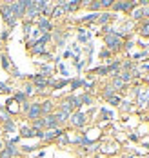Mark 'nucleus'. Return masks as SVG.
I'll return each instance as SVG.
<instances>
[{
    "instance_id": "nucleus-1",
    "label": "nucleus",
    "mask_w": 149,
    "mask_h": 158,
    "mask_svg": "<svg viewBox=\"0 0 149 158\" xmlns=\"http://www.w3.org/2000/svg\"><path fill=\"white\" fill-rule=\"evenodd\" d=\"M106 44H107V48L109 49H118L122 46V36L118 35V33L111 31L106 35Z\"/></svg>"
},
{
    "instance_id": "nucleus-2",
    "label": "nucleus",
    "mask_w": 149,
    "mask_h": 158,
    "mask_svg": "<svg viewBox=\"0 0 149 158\" xmlns=\"http://www.w3.org/2000/svg\"><path fill=\"white\" fill-rule=\"evenodd\" d=\"M0 11H2V16H4V20L13 27L15 26V22H17V18L13 15V9H11V4H7V6H2L0 7Z\"/></svg>"
},
{
    "instance_id": "nucleus-3",
    "label": "nucleus",
    "mask_w": 149,
    "mask_h": 158,
    "mask_svg": "<svg viewBox=\"0 0 149 158\" xmlns=\"http://www.w3.org/2000/svg\"><path fill=\"white\" fill-rule=\"evenodd\" d=\"M17 153H18L17 145L9 142L7 145H4V149L0 151V158H15L17 156Z\"/></svg>"
},
{
    "instance_id": "nucleus-4",
    "label": "nucleus",
    "mask_w": 149,
    "mask_h": 158,
    "mask_svg": "<svg viewBox=\"0 0 149 158\" xmlns=\"http://www.w3.org/2000/svg\"><path fill=\"white\" fill-rule=\"evenodd\" d=\"M136 6H138L136 0H135V2H115V4H113V9H115V11H133Z\"/></svg>"
},
{
    "instance_id": "nucleus-5",
    "label": "nucleus",
    "mask_w": 149,
    "mask_h": 158,
    "mask_svg": "<svg viewBox=\"0 0 149 158\" xmlns=\"http://www.w3.org/2000/svg\"><path fill=\"white\" fill-rule=\"evenodd\" d=\"M26 114H27V118H29V120H38V118H42V109H40V104H36V102H35V104H31V106H29V111H27V113H26Z\"/></svg>"
},
{
    "instance_id": "nucleus-6",
    "label": "nucleus",
    "mask_w": 149,
    "mask_h": 158,
    "mask_svg": "<svg viewBox=\"0 0 149 158\" xmlns=\"http://www.w3.org/2000/svg\"><path fill=\"white\" fill-rule=\"evenodd\" d=\"M69 120H71V124L75 127H82L85 124V114H84L82 111H77V113H71V116H69Z\"/></svg>"
},
{
    "instance_id": "nucleus-7",
    "label": "nucleus",
    "mask_w": 149,
    "mask_h": 158,
    "mask_svg": "<svg viewBox=\"0 0 149 158\" xmlns=\"http://www.w3.org/2000/svg\"><path fill=\"white\" fill-rule=\"evenodd\" d=\"M33 82H35L33 85H35V89H36V91H44V89L49 85V80L46 78L44 75H36V77L33 78Z\"/></svg>"
},
{
    "instance_id": "nucleus-8",
    "label": "nucleus",
    "mask_w": 149,
    "mask_h": 158,
    "mask_svg": "<svg viewBox=\"0 0 149 158\" xmlns=\"http://www.w3.org/2000/svg\"><path fill=\"white\" fill-rule=\"evenodd\" d=\"M44 124H46L48 129H56L58 120H56V116H55V114H46V116H44Z\"/></svg>"
},
{
    "instance_id": "nucleus-9",
    "label": "nucleus",
    "mask_w": 149,
    "mask_h": 158,
    "mask_svg": "<svg viewBox=\"0 0 149 158\" xmlns=\"http://www.w3.org/2000/svg\"><path fill=\"white\" fill-rule=\"evenodd\" d=\"M55 116H56V120H58V124H64L69 120V116H71V113L69 111H64V109H58L55 113Z\"/></svg>"
},
{
    "instance_id": "nucleus-10",
    "label": "nucleus",
    "mask_w": 149,
    "mask_h": 158,
    "mask_svg": "<svg viewBox=\"0 0 149 158\" xmlns=\"http://www.w3.org/2000/svg\"><path fill=\"white\" fill-rule=\"evenodd\" d=\"M62 135V129H48L46 133H44V140H53V138H56V136H60Z\"/></svg>"
},
{
    "instance_id": "nucleus-11",
    "label": "nucleus",
    "mask_w": 149,
    "mask_h": 158,
    "mask_svg": "<svg viewBox=\"0 0 149 158\" xmlns=\"http://www.w3.org/2000/svg\"><path fill=\"white\" fill-rule=\"evenodd\" d=\"M40 109H42V114H44V116H46V114H51V111H53V102H51V100L42 102V104H40Z\"/></svg>"
},
{
    "instance_id": "nucleus-12",
    "label": "nucleus",
    "mask_w": 149,
    "mask_h": 158,
    "mask_svg": "<svg viewBox=\"0 0 149 158\" xmlns=\"http://www.w3.org/2000/svg\"><path fill=\"white\" fill-rule=\"evenodd\" d=\"M38 27H40L42 31L49 33L51 31V22L49 20H46V18H40V20H38Z\"/></svg>"
},
{
    "instance_id": "nucleus-13",
    "label": "nucleus",
    "mask_w": 149,
    "mask_h": 158,
    "mask_svg": "<svg viewBox=\"0 0 149 158\" xmlns=\"http://www.w3.org/2000/svg\"><path fill=\"white\" fill-rule=\"evenodd\" d=\"M33 129H35V131H42V129H46L44 118H38V120H35V122H33Z\"/></svg>"
},
{
    "instance_id": "nucleus-14",
    "label": "nucleus",
    "mask_w": 149,
    "mask_h": 158,
    "mask_svg": "<svg viewBox=\"0 0 149 158\" xmlns=\"http://www.w3.org/2000/svg\"><path fill=\"white\" fill-rule=\"evenodd\" d=\"M124 85H126V84L120 80V77H118V75H115V78H113V89H122Z\"/></svg>"
},
{
    "instance_id": "nucleus-15",
    "label": "nucleus",
    "mask_w": 149,
    "mask_h": 158,
    "mask_svg": "<svg viewBox=\"0 0 149 158\" xmlns=\"http://www.w3.org/2000/svg\"><path fill=\"white\" fill-rule=\"evenodd\" d=\"M44 51H46V48H44V42H40V40H38V42L35 44V48H33V53L40 55V53H44Z\"/></svg>"
},
{
    "instance_id": "nucleus-16",
    "label": "nucleus",
    "mask_w": 149,
    "mask_h": 158,
    "mask_svg": "<svg viewBox=\"0 0 149 158\" xmlns=\"http://www.w3.org/2000/svg\"><path fill=\"white\" fill-rule=\"evenodd\" d=\"M111 13H102V15H98V18H97V20H98L100 24H106V22H109V20H111Z\"/></svg>"
},
{
    "instance_id": "nucleus-17",
    "label": "nucleus",
    "mask_w": 149,
    "mask_h": 158,
    "mask_svg": "<svg viewBox=\"0 0 149 158\" xmlns=\"http://www.w3.org/2000/svg\"><path fill=\"white\" fill-rule=\"evenodd\" d=\"M35 91H36V89H35V85H33V84H27V85L24 87V91H22V93H24L26 96H31V95L35 93Z\"/></svg>"
},
{
    "instance_id": "nucleus-18",
    "label": "nucleus",
    "mask_w": 149,
    "mask_h": 158,
    "mask_svg": "<svg viewBox=\"0 0 149 158\" xmlns=\"http://www.w3.org/2000/svg\"><path fill=\"white\" fill-rule=\"evenodd\" d=\"M4 129H6L7 133H13V131H15V122H13V120H7V122H4Z\"/></svg>"
},
{
    "instance_id": "nucleus-19",
    "label": "nucleus",
    "mask_w": 149,
    "mask_h": 158,
    "mask_svg": "<svg viewBox=\"0 0 149 158\" xmlns=\"http://www.w3.org/2000/svg\"><path fill=\"white\" fill-rule=\"evenodd\" d=\"M87 6H89L93 11H100V9H102V4H100V2H87Z\"/></svg>"
},
{
    "instance_id": "nucleus-20",
    "label": "nucleus",
    "mask_w": 149,
    "mask_h": 158,
    "mask_svg": "<svg viewBox=\"0 0 149 158\" xmlns=\"http://www.w3.org/2000/svg\"><path fill=\"white\" fill-rule=\"evenodd\" d=\"M60 15H64V9H62L60 6L53 7V13H51V16H60Z\"/></svg>"
},
{
    "instance_id": "nucleus-21",
    "label": "nucleus",
    "mask_w": 149,
    "mask_h": 158,
    "mask_svg": "<svg viewBox=\"0 0 149 158\" xmlns=\"http://www.w3.org/2000/svg\"><path fill=\"white\" fill-rule=\"evenodd\" d=\"M100 4H102V9H104V7H113L115 0H100Z\"/></svg>"
},
{
    "instance_id": "nucleus-22",
    "label": "nucleus",
    "mask_w": 149,
    "mask_h": 158,
    "mask_svg": "<svg viewBox=\"0 0 149 158\" xmlns=\"http://www.w3.org/2000/svg\"><path fill=\"white\" fill-rule=\"evenodd\" d=\"M0 120H4V122L11 120V118H9V113H6L4 109H0Z\"/></svg>"
},
{
    "instance_id": "nucleus-23",
    "label": "nucleus",
    "mask_w": 149,
    "mask_h": 158,
    "mask_svg": "<svg viewBox=\"0 0 149 158\" xmlns=\"http://www.w3.org/2000/svg\"><path fill=\"white\" fill-rule=\"evenodd\" d=\"M26 98H27V96L24 95V93H17V96H15V100H17V102H22V104L26 102Z\"/></svg>"
},
{
    "instance_id": "nucleus-24",
    "label": "nucleus",
    "mask_w": 149,
    "mask_h": 158,
    "mask_svg": "<svg viewBox=\"0 0 149 158\" xmlns=\"http://www.w3.org/2000/svg\"><path fill=\"white\" fill-rule=\"evenodd\" d=\"M2 60H4V62H2V65H4V69H9V67H11V64H9V58H7L6 55L2 56Z\"/></svg>"
},
{
    "instance_id": "nucleus-25",
    "label": "nucleus",
    "mask_w": 149,
    "mask_h": 158,
    "mask_svg": "<svg viewBox=\"0 0 149 158\" xmlns=\"http://www.w3.org/2000/svg\"><path fill=\"white\" fill-rule=\"evenodd\" d=\"M140 33H142L144 36H149V22L146 24V26H142V29H140Z\"/></svg>"
},
{
    "instance_id": "nucleus-26",
    "label": "nucleus",
    "mask_w": 149,
    "mask_h": 158,
    "mask_svg": "<svg viewBox=\"0 0 149 158\" xmlns=\"http://www.w3.org/2000/svg\"><path fill=\"white\" fill-rule=\"evenodd\" d=\"M109 102H111L113 106H118V104H120V98H118V96H111V98H109Z\"/></svg>"
},
{
    "instance_id": "nucleus-27",
    "label": "nucleus",
    "mask_w": 149,
    "mask_h": 158,
    "mask_svg": "<svg viewBox=\"0 0 149 158\" xmlns=\"http://www.w3.org/2000/svg\"><path fill=\"white\" fill-rule=\"evenodd\" d=\"M29 106H31L29 102H24V104H22V111H24V113H27V111H29Z\"/></svg>"
},
{
    "instance_id": "nucleus-28",
    "label": "nucleus",
    "mask_w": 149,
    "mask_h": 158,
    "mask_svg": "<svg viewBox=\"0 0 149 158\" xmlns=\"http://www.w3.org/2000/svg\"><path fill=\"white\" fill-rule=\"evenodd\" d=\"M2 149H4V142H2V140H0V151H2Z\"/></svg>"
}]
</instances>
